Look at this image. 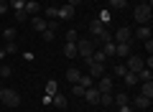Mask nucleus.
<instances>
[{
    "instance_id": "1",
    "label": "nucleus",
    "mask_w": 153,
    "mask_h": 112,
    "mask_svg": "<svg viewBox=\"0 0 153 112\" xmlns=\"http://www.w3.org/2000/svg\"><path fill=\"white\" fill-rule=\"evenodd\" d=\"M133 18L138 21V26H151V18H153V5L138 3V5H135V10H133Z\"/></svg>"
},
{
    "instance_id": "2",
    "label": "nucleus",
    "mask_w": 153,
    "mask_h": 112,
    "mask_svg": "<svg viewBox=\"0 0 153 112\" xmlns=\"http://www.w3.org/2000/svg\"><path fill=\"white\" fill-rule=\"evenodd\" d=\"M0 102L5 107H10V110H16V107L21 105V94H18L16 89H3L0 92Z\"/></svg>"
},
{
    "instance_id": "3",
    "label": "nucleus",
    "mask_w": 153,
    "mask_h": 112,
    "mask_svg": "<svg viewBox=\"0 0 153 112\" xmlns=\"http://www.w3.org/2000/svg\"><path fill=\"white\" fill-rule=\"evenodd\" d=\"M92 53H94V41H89V38H76V56L89 59Z\"/></svg>"
},
{
    "instance_id": "4",
    "label": "nucleus",
    "mask_w": 153,
    "mask_h": 112,
    "mask_svg": "<svg viewBox=\"0 0 153 112\" xmlns=\"http://www.w3.org/2000/svg\"><path fill=\"white\" fill-rule=\"evenodd\" d=\"M112 41H115V43H130V41H133V28H128V26L117 28V33L112 36Z\"/></svg>"
},
{
    "instance_id": "5",
    "label": "nucleus",
    "mask_w": 153,
    "mask_h": 112,
    "mask_svg": "<svg viewBox=\"0 0 153 112\" xmlns=\"http://www.w3.org/2000/svg\"><path fill=\"white\" fill-rule=\"evenodd\" d=\"M74 13H76V8L66 3V5L59 8V16H56V21H69V18H74Z\"/></svg>"
},
{
    "instance_id": "6",
    "label": "nucleus",
    "mask_w": 153,
    "mask_h": 112,
    "mask_svg": "<svg viewBox=\"0 0 153 112\" xmlns=\"http://www.w3.org/2000/svg\"><path fill=\"white\" fill-rule=\"evenodd\" d=\"M151 97H143V94H138V97H133V110H148L151 107Z\"/></svg>"
},
{
    "instance_id": "7",
    "label": "nucleus",
    "mask_w": 153,
    "mask_h": 112,
    "mask_svg": "<svg viewBox=\"0 0 153 112\" xmlns=\"http://www.w3.org/2000/svg\"><path fill=\"white\" fill-rule=\"evenodd\" d=\"M128 71H133V74H138V71L143 69V59L140 56H128V66H125Z\"/></svg>"
},
{
    "instance_id": "8",
    "label": "nucleus",
    "mask_w": 153,
    "mask_h": 112,
    "mask_svg": "<svg viewBox=\"0 0 153 112\" xmlns=\"http://www.w3.org/2000/svg\"><path fill=\"white\" fill-rule=\"evenodd\" d=\"M84 99H87L89 105H100V89H97V87H89V89H84Z\"/></svg>"
},
{
    "instance_id": "9",
    "label": "nucleus",
    "mask_w": 153,
    "mask_h": 112,
    "mask_svg": "<svg viewBox=\"0 0 153 112\" xmlns=\"http://www.w3.org/2000/svg\"><path fill=\"white\" fill-rule=\"evenodd\" d=\"M23 10H26V16H38L41 13V5H38L36 0H26V8Z\"/></svg>"
},
{
    "instance_id": "10",
    "label": "nucleus",
    "mask_w": 153,
    "mask_h": 112,
    "mask_svg": "<svg viewBox=\"0 0 153 112\" xmlns=\"http://www.w3.org/2000/svg\"><path fill=\"white\" fill-rule=\"evenodd\" d=\"M31 26H33V31L44 33V31H46V18H41V16H33V18H31Z\"/></svg>"
},
{
    "instance_id": "11",
    "label": "nucleus",
    "mask_w": 153,
    "mask_h": 112,
    "mask_svg": "<svg viewBox=\"0 0 153 112\" xmlns=\"http://www.w3.org/2000/svg\"><path fill=\"white\" fill-rule=\"evenodd\" d=\"M133 36H138L140 41H148V38L153 36V31H151V26H138V31L133 33Z\"/></svg>"
},
{
    "instance_id": "12",
    "label": "nucleus",
    "mask_w": 153,
    "mask_h": 112,
    "mask_svg": "<svg viewBox=\"0 0 153 112\" xmlns=\"http://www.w3.org/2000/svg\"><path fill=\"white\" fill-rule=\"evenodd\" d=\"M51 105H56L59 110H66V94H61V92H56V94L51 97Z\"/></svg>"
},
{
    "instance_id": "13",
    "label": "nucleus",
    "mask_w": 153,
    "mask_h": 112,
    "mask_svg": "<svg viewBox=\"0 0 153 112\" xmlns=\"http://www.w3.org/2000/svg\"><path fill=\"white\" fill-rule=\"evenodd\" d=\"M87 69H89V76L92 79L94 76H105V64H89Z\"/></svg>"
},
{
    "instance_id": "14",
    "label": "nucleus",
    "mask_w": 153,
    "mask_h": 112,
    "mask_svg": "<svg viewBox=\"0 0 153 112\" xmlns=\"http://www.w3.org/2000/svg\"><path fill=\"white\" fill-rule=\"evenodd\" d=\"M97 89H100V92H112V79H110V76H100Z\"/></svg>"
},
{
    "instance_id": "15",
    "label": "nucleus",
    "mask_w": 153,
    "mask_h": 112,
    "mask_svg": "<svg viewBox=\"0 0 153 112\" xmlns=\"http://www.w3.org/2000/svg\"><path fill=\"white\" fill-rule=\"evenodd\" d=\"M115 56H130V43H115Z\"/></svg>"
},
{
    "instance_id": "16",
    "label": "nucleus",
    "mask_w": 153,
    "mask_h": 112,
    "mask_svg": "<svg viewBox=\"0 0 153 112\" xmlns=\"http://www.w3.org/2000/svg\"><path fill=\"white\" fill-rule=\"evenodd\" d=\"M112 102H115V94H112V92H100V105L110 107Z\"/></svg>"
},
{
    "instance_id": "17",
    "label": "nucleus",
    "mask_w": 153,
    "mask_h": 112,
    "mask_svg": "<svg viewBox=\"0 0 153 112\" xmlns=\"http://www.w3.org/2000/svg\"><path fill=\"white\" fill-rule=\"evenodd\" d=\"M112 105L123 107V105H130V97H128V92H120V94H115V102Z\"/></svg>"
},
{
    "instance_id": "18",
    "label": "nucleus",
    "mask_w": 153,
    "mask_h": 112,
    "mask_svg": "<svg viewBox=\"0 0 153 112\" xmlns=\"http://www.w3.org/2000/svg\"><path fill=\"white\" fill-rule=\"evenodd\" d=\"M64 56L66 59H76V43H64Z\"/></svg>"
},
{
    "instance_id": "19",
    "label": "nucleus",
    "mask_w": 153,
    "mask_h": 112,
    "mask_svg": "<svg viewBox=\"0 0 153 112\" xmlns=\"http://www.w3.org/2000/svg\"><path fill=\"white\" fill-rule=\"evenodd\" d=\"M79 76H82V71H79V69H66V82L76 84V82H79Z\"/></svg>"
},
{
    "instance_id": "20",
    "label": "nucleus",
    "mask_w": 153,
    "mask_h": 112,
    "mask_svg": "<svg viewBox=\"0 0 153 112\" xmlns=\"http://www.w3.org/2000/svg\"><path fill=\"white\" fill-rule=\"evenodd\" d=\"M138 82H153V71H151V69H146V66H143V69L138 71Z\"/></svg>"
},
{
    "instance_id": "21",
    "label": "nucleus",
    "mask_w": 153,
    "mask_h": 112,
    "mask_svg": "<svg viewBox=\"0 0 153 112\" xmlns=\"http://www.w3.org/2000/svg\"><path fill=\"white\" fill-rule=\"evenodd\" d=\"M123 79H125L128 87H135V84H138V74H133V71H125V74H123Z\"/></svg>"
},
{
    "instance_id": "22",
    "label": "nucleus",
    "mask_w": 153,
    "mask_h": 112,
    "mask_svg": "<svg viewBox=\"0 0 153 112\" xmlns=\"http://www.w3.org/2000/svg\"><path fill=\"white\" fill-rule=\"evenodd\" d=\"M140 94H143V97H151V99H153V82H143Z\"/></svg>"
},
{
    "instance_id": "23",
    "label": "nucleus",
    "mask_w": 153,
    "mask_h": 112,
    "mask_svg": "<svg viewBox=\"0 0 153 112\" xmlns=\"http://www.w3.org/2000/svg\"><path fill=\"white\" fill-rule=\"evenodd\" d=\"M56 92H59V82H54V79H49V82H46V94H51V97H54Z\"/></svg>"
},
{
    "instance_id": "24",
    "label": "nucleus",
    "mask_w": 153,
    "mask_h": 112,
    "mask_svg": "<svg viewBox=\"0 0 153 112\" xmlns=\"http://www.w3.org/2000/svg\"><path fill=\"white\" fill-rule=\"evenodd\" d=\"M76 84H82L84 89H89V87H94V79H92V76H89V74H87V76L82 74V76H79V82H76Z\"/></svg>"
},
{
    "instance_id": "25",
    "label": "nucleus",
    "mask_w": 153,
    "mask_h": 112,
    "mask_svg": "<svg viewBox=\"0 0 153 112\" xmlns=\"http://www.w3.org/2000/svg\"><path fill=\"white\" fill-rule=\"evenodd\" d=\"M105 56H115V41L110 38V41H105V48H102Z\"/></svg>"
},
{
    "instance_id": "26",
    "label": "nucleus",
    "mask_w": 153,
    "mask_h": 112,
    "mask_svg": "<svg viewBox=\"0 0 153 112\" xmlns=\"http://www.w3.org/2000/svg\"><path fill=\"white\" fill-rule=\"evenodd\" d=\"M110 8H115V10H123V8H128V0H107Z\"/></svg>"
},
{
    "instance_id": "27",
    "label": "nucleus",
    "mask_w": 153,
    "mask_h": 112,
    "mask_svg": "<svg viewBox=\"0 0 153 112\" xmlns=\"http://www.w3.org/2000/svg\"><path fill=\"white\" fill-rule=\"evenodd\" d=\"M0 36L5 38V41H16V36H18V33H16V28H5V31L0 33Z\"/></svg>"
},
{
    "instance_id": "28",
    "label": "nucleus",
    "mask_w": 153,
    "mask_h": 112,
    "mask_svg": "<svg viewBox=\"0 0 153 112\" xmlns=\"http://www.w3.org/2000/svg\"><path fill=\"white\" fill-rule=\"evenodd\" d=\"M97 21H100V23H102V26H105V28H107V26H110V21H112V16H110V13H107V10H102V13H100V18H97Z\"/></svg>"
},
{
    "instance_id": "29",
    "label": "nucleus",
    "mask_w": 153,
    "mask_h": 112,
    "mask_svg": "<svg viewBox=\"0 0 153 112\" xmlns=\"http://www.w3.org/2000/svg\"><path fill=\"white\" fill-rule=\"evenodd\" d=\"M8 5H10L13 10H23V8H26V0H10Z\"/></svg>"
},
{
    "instance_id": "30",
    "label": "nucleus",
    "mask_w": 153,
    "mask_h": 112,
    "mask_svg": "<svg viewBox=\"0 0 153 112\" xmlns=\"http://www.w3.org/2000/svg\"><path fill=\"white\" fill-rule=\"evenodd\" d=\"M5 53H16L18 51V46H16V41H5V48H3Z\"/></svg>"
},
{
    "instance_id": "31",
    "label": "nucleus",
    "mask_w": 153,
    "mask_h": 112,
    "mask_svg": "<svg viewBox=\"0 0 153 112\" xmlns=\"http://www.w3.org/2000/svg\"><path fill=\"white\" fill-rule=\"evenodd\" d=\"M56 16H59V8H54V5H51V8H46V18H49V21H54Z\"/></svg>"
},
{
    "instance_id": "32",
    "label": "nucleus",
    "mask_w": 153,
    "mask_h": 112,
    "mask_svg": "<svg viewBox=\"0 0 153 112\" xmlns=\"http://www.w3.org/2000/svg\"><path fill=\"white\" fill-rule=\"evenodd\" d=\"M71 94H76V97H84V87H82V84H74V87H71Z\"/></svg>"
},
{
    "instance_id": "33",
    "label": "nucleus",
    "mask_w": 153,
    "mask_h": 112,
    "mask_svg": "<svg viewBox=\"0 0 153 112\" xmlns=\"http://www.w3.org/2000/svg\"><path fill=\"white\" fill-rule=\"evenodd\" d=\"M13 16H16V21H18V23H26V18H28V16H26V10H16Z\"/></svg>"
},
{
    "instance_id": "34",
    "label": "nucleus",
    "mask_w": 153,
    "mask_h": 112,
    "mask_svg": "<svg viewBox=\"0 0 153 112\" xmlns=\"http://www.w3.org/2000/svg\"><path fill=\"white\" fill-rule=\"evenodd\" d=\"M76 38H79V33H76V31H69V33H66V43H76Z\"/></svg>"
},
{
    "instance_id": "35",
    "label": "nucleus",
    "mask_w": 153,
    "mask_h": 112,
    "mask_svg": "<svg viewBox=\"0 0 153 112\" xmlns=\"http://www.w3.org/2000/svg\"><path fill=\"white\" fill-rule=\"evenodd\" d=\"M0 76H10V66L8 64H0Z\"/></svg>"
},
{
    "instance_id": "36",
    "label": "nucleus",
    "mask_w": 153,
    "mask_h": 112,
    "mask_svg": "<svg viewBox=\"0 0 153 112\" xmlns=\"http://www.w3.org/2000/svg\"><path fill=\"white\" fill-rule=\"evenodd\" d=\"M112 71H115V74H117V76H123V74H125V71H128V69H125V66H123V64H117V66H115V69H112Z\"/></svg>"
},
{
    "instance_id": "37",
    "label": "nucleus",
    "mask_w": 153,
    "mask_h": 112,
    "mask_svg": "<svg viewBox=\"0 0 153 112\" xmlns=\"http://www.w3.org/2000/svg\"><path fill=\"white\" fill-rule=\"evenodd\" d=\"M8 8H10V5H8L5 0H0V16H5V13H8Z\"/></svg>"
},
{
    "instance_id": "38",
    "label": "nucleus",
    "mask_w": 153,
    "mask_h": 112,
    "mask_svg": "<svg viewBox=\"0 0 153 112\" xmlns=\"http://www.w3.org/2000/svg\"><path fill=\"white\" fill-rule=\"evenodd\" d=\"M44 38H46V41H54L56 36H54V31H49V28H46V31H44Z\"/></svg>"
},
{
    "instance_id": "39",
    "label": "nucleus",
    "mask_w": 153,
    "mask_h": 112,
    "mask_svg": "<svg viewBox=\"0 0 153 112\" xmlns=\"http://www.w3.org/2000/svg\"><path fill=\"white\" fill-rule=\"evenodd\" d=\"M143 43H146V51L153 53V41H151V38H148V41H143Z\"/></svg>"
},
{
    "instance_id": "40",
    "label": "nucleus",
    "mask_w": 153,
    "mask_h": 112,
    "mask_svg": "<svg viewBox=\"0 0 153 112\" xmlns=\"http://www.w3.org/2000/svg\"><path fill=\"white\" fill-rule=\"evenodd\" d=\"M41 102H44V107L51 105V94H44V97H41Z\"/></svg>"
},
{
    "instance_id": "41",
    "label": "nucleus",
    "mask_w": 153,
    "mask_h": 112,
    "mask_svg": "<svg viewBox=\"0 0 153 112\" xmlns=\"http://www.w3.org/2000/svg\"><path fill=\"white\" fill-rule=\"evenodd\" d=\"M120 112H135V110H133L130 105H123V107H120Z\"/></svg>"
},
{
    "instance_id": "42",
    "label": "nucleus",
    "mask_w": 153,
    "mask_h": 112,
    "mask_svg": "<svg viewBox=\"0 0 153 112\" xmlns=\"http://www.w3.org/2000/svg\"><path fill=\"white\" fill-rule=\"evenodd\" d=\"M66 3H69V5H74V8H76V5H79V3H82V0H66Z\"/></svg>"
},
{
    "instance_id": "43",
    "label": "nucleus",
    "mask_w": 153,
    "mask_h": 112,
    "mask_svg": "<svg viewBox=\"0 0 153 112\" xmlns=\"http://www.w3.org/2000/svg\"><path fill=\"white\" fill-rule=\"evenodd\" d=\"M5 56H8V53L3 51V48H0V64H3V59H5Z\"/></svg>"
},
{
    "instance_id": "44",
    "label": "nucleus",
    "mask_w": 153,
    "mask_h": 112,
    "mask_svg": "<svg viewBox=\"0 0 153 112\" xmlns=\"http://www.w3.org/2000/svg\"><path fill=\"white\" fill-rule=\"evenodd\" d=\"M140 3H146V5H151V0H140Z\"/></svg>"
},
{
    "instance_id": "45",
    "label": "nucleus",
    "mask_w": 153,
    "mask_h": 112,
    "mask_svg": "<svg viewBox=\"0 0 153 112\" xmlns=\"http://www.w3.org/2000/svg\"><path fill=\"white\" fill-rule=\"evenodd\" d=\"M0 92H3V87H0Z\"/></svg>"
},
{
    "instance_id": "46",
    "label": "nucleus",
    "mask_w": 153,
    "mask_h": 112,
    "mask_svg": "<svg viewBox=\"0 0 153 112\" xmlns=\"http://www.w3.org/2000/svg\"><path fill=\"white\" fill-rule=\"evenodd\" d=\"M10 112H13V110H10Z\"/></svg>"
}]
</instances>
